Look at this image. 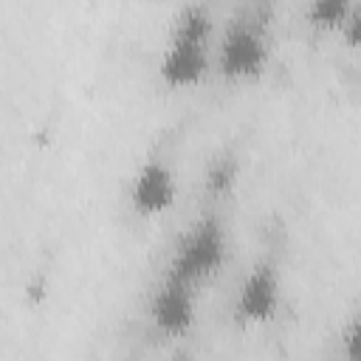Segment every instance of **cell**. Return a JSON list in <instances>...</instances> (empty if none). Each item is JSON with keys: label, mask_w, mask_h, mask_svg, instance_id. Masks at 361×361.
Returning <instances> with one entry per match:
<instances>
[{"label": "cell", "mask_w": 361, "mask_h": 361, "mask_svg": "<svg viewBox=\"0 0 361 361\" xmlns=\"http://www.w3.org/2000/svg\"><path fill=\"white\" fill-rule=\"evenodd\" d=\"M355 3L350 0H316L307 6V20L319 28H341Z\"/></svg>", "instance_id": "cell-7"}, {"label": "cell", "mask_w": 361, "mask_h": 361, "mask_svg": "<svg viewBox=\"0 0 361 361\" xmlns=\"http://www.w3.org/2000/svg\"><path fill=\"white\" fill-rule=\"evenodd\" d=\"M175 197H178V180H175L172 166L161 158H147L130 183L133 209L138 214L155 217V214L169 212L175 206Z\"/></svg>", "instance_id": "cell-5"}, {"label": "cell", "mask_w": 361, "mask_h": 361, "mask_svg": "<svg viewBox=\"0 0 361 361\" xmlns=\"http://www.w3.org/2000/svg\"><path fill=\"white\" fill-rule=\"evenodd\" d=\"M149 319H152V327L164 336L175 338L189 333L195 324V285L166 274L161 288L152 296Z\"/></svg>", "instance_id": "cell-6"}, {"label": "cell", "mask_w": 361, "mask_h": 361, "mask_svg": "<svg viewBox=\"0 0 361 361\" xmlns=\"http://www.w3.org/2000/svg\"><path fill=\"white\" fill-rule=\"evenodd\" d=\"M268 65V39L251 17L231 20L217 45V68L228 79H254Z\"/></svg>", "instance_id": "cell-3"}, {"label": "cell", "mask_w": 361, "mask_h": 361, "mask_svg": "<svg viewBox=\"0 0 361 361\" xmlns=\"http://www.w3.org/2000/svg\"><path fill=\"white\" fill-rule=\"evenodd\" d=\"M223 262H226V228L217 214H206L178 243L166 274L189 285H197L214 276Z\"/></svg>", "instance_id": "cell-2"}, {"label": "cell", "mask_w": 361, "mask_h": 361, "mask_svg": "<svg viewBox=\"0 0 361 361\" xmlns=\"http://www.w3.org/2000/svg\"><path fill=\"white\" fill-rule=\"evenodd\" d=\"M344 37H347V42L350 45H355L358 42V31H361V8L358 6H353V11L347 14V20L341 23V28H338Z\"/></svg>", "instance_id": "cell-8"}, {"label": "cell", "mask_w": 361, "mask_h": 361, "mask_svg": "<svg viewBox=\"0 0 361 361\" xmlns=\"http://www.w3.org/2000/svg\"><path fill=\"white\" fill-rule=\"evenodd\" d=\"M212 14L206 6H186L169 37V45L158 62V76L166 87H189L209 71Z\"/></svg>", "instance_id": "cell-1"}, {"label": "cell", "mask_w": 361, "mask_h": 361, "mask_svg": "<svg viewBox=\"0 0 361 361\" xmlns=\"http://www.w3.org/2000/svg\"><path fill=\"white\" fill-rule=\"evenodd\" d=\"M231 180H234V166L226 164V161H223L217 169H212V175H209V186H212V189H226Z\"/></svg>", "instance_id": "cell-9"}, {"label": "cell", "mask_w": 361, "mask_h": 361, "mask_svg": "<svg viewBox=\"0 0 361 361\" xmlns=\"http://www.w3.org/2000/svg\"><path fill=\"white\" fill-rule=\"evenodd\" d=\"M282 302V279L271 259L257 262L237 288L234 313L243 324H262L271 322Z\"/></svg>", "instance_id": "cell-4"}, {"label": "cell", "mask_w": 361, "mask_h": 361, "mask_svg": "<svg viewBox=\"0 0 361 361\" xmlns=\"http://www.w3.org/2000/svg\"><path fill=\"white\" fill-rule=\"evenodd\" d=\"M178 361H180V358H178Z\"/></svg>", "instance_id": "cell-11"}, {"label": "cell", "mask_w": 361, "mask_h": 361, "mask_svg": "<svg viewBox=\"0 0 361 361\" xmlns=\"http://www.w3.org/2000/svg\"><path fill=\"white\" fill-rule=\"evenodd\" d=\"M344 355H347V361H355L358 358V353H355V344H358V322L353 319L350 324H347V330H344Z\"/></svg>", "instance_id": "cell-10"}]
</instances>
